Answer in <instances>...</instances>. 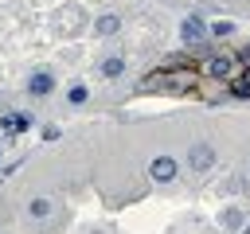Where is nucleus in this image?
<instances>
[{
	"mask_svg": "<svg viewBox=\"0 0 250 234\" xmlns=\"http://www.w3.org/2000/svg\"><path fill=\"white\" fill-rule=\"evenodd\" d=\"M117 27H121V20H117V16H102V20H98V31H102V35H113Z\"/></svg>",
	"mask_w": 250,
	"mask_h": 234,
	"instance_id": "1a4fd4ad",
	"label": "nucleus"
},
{
	"mask_svg": "<svg viewBox=\"0 0 250 234\" xmlns=\"http://www.w3.org/2000/svg\"><path fill=\"white\" fill-rule=\"evenodd\" d=\"M230 66H234V62H230L227 55H215V58H207V62H203V70H207L211 78H230Z\"/></svg>",
	"mask_w": 250,
	"mask_h": 234,
	"instance_id": "39448f33",
	"label": "nucleus"
},
{
	"mask_svg": "<svg viewBox=\"0 0 250 234\" xmlns=\"http://www.w3.org/2000/svg\"><path fill=\"white\" fill-rule=\"evenodd\" d=\"M27 211H31V218H43V214L51 211V203H47V199H35V203H31Z\"/></svg>",
	"mask_w": 250,
	"mask_h": 234,
	"instance_id": "9b49d317",
	"label": "nucleus"
},
{
	"mask_svg": "<svg viewBox=\"0 0 250 234\" xmlns=\"http://www.w3.org/2000/svg\"><path fill=\"white\" fill-rule=\"evenodd\" d=\"M121 70H125V62H121V58H105V66H102V74H109V78H117Z\"/></svg>",
	"mask_w": 250,
	"mask_h": 234,
	"instance_id": "9d476101",
	"label": "nucleus"
},
{
	"mask_svg": "<svg viewBox=\"0 0 250 234\" xmlns=\"http://www.w3.org/2000/svg\"><path fill=\"white\" fill-rule=\"evenodd\" d=\"M238 58H242V62H250V47H242V51H238Z\"/></svg>",
	"mask_w": 250,
	"mask_h": 234,
	"instance_id": "4468645a",
	"label": "nucleus"
},
{
	"mask_svg": "<svg viewBox=\"0 0 250 234\" xmlns=\"http://www.w3.org/2000/svg\"><path fill=\"white\" fill-rule=\"evenodd\" d=\"M0 129L4 133H20V129H27V117H0Z\"/></svg>",
	"mask_w": 250,
	"mask_h": 234,
	"instance_id": "6e6552de",
	"label": "nucleus"
},
{
	"mask_svg": "<svg viewBox=\"0 0 250 234\" xmlns=\"http://www.w3.org/2000/svg\"><path fill=\"white\" fill-rule=\"evenodd\" d=\"M188 164H191V172H211V164H215L211 144H195V148L188 152Z\"/></svg>",
	"mask_w": 250,
	"mask_h": 234,
	"instance_id": "f03ea898",
	"label": "nucleus"
},
{
	"mask_svg": "<svg viewBox=\"0 0 250 234\" xmlns=\"http://www.w3.org/2000/svg\"><path fill=\"white\" fill-rule=\"evenodd\" d=\"M238 234H250V226H242V230H238Z\"/></svg>",
	"mask_w": 250,
	"mask_h": 234,
	"instance_id": "2eb2a0df",
	"label": "nucleus"
},
{
	"mask_svg": "<svg viewBox=\"0 0 250 234\" xmlns=\"http://www.w3.org/2000/svg\"><path fill=\"white\" fill-rule=\"evenodd\" d=\"M223 226H230V230L242 226V214H238V211H227V214H223Z\"/></svg>",
	"mask_w": 250,
	"mask_h": 234,
	"instance_id": "f8f14e48",
	"label": "nucleus"
},
{
	"mask_svg": "<svg viewBox=\"0 0 250 234\" xmlns=\"http://www.w3.org/2000/svg\"><path fill=\"white\" fill-rule=\"evenodd\" d=\"M145 90H160V94H184V90H191V70H172V74H148V82H145Z\"/></svg>",
	"mask_w": 250,
	"mask_h": 234,
	"instance_id": "f257e3e1",
	"label": "nucleus"
},
{
	"mask_svg": "<svg viewBox=\"0 0 250 234\" xmlns=\"http://www.w3.org/2000/svg\"><path fill=\"white\" fill-rule=\"evenodd\" d=\"M238 78H242V82H230V94H234V98H250V70H242Z\"/></svg>",
	"mask_w": 250,
	"mask_h": 234,
	"instance_id": "0eeeda50",
	"label": "nucleus"
},
{
	"mask_svg": "<svg viewBox=\"0 0 250 234\" xmlns=\"http://www.w3.org/2000/svg\"><path fill=\"white\" fill-rule=\"evenodd\" d=\"M70 101L82 105V101H86V86H74V90H70Z\"/></svg>",
	"mask_w": 250,
	"mask_h": 234,
	"instance_id": "ddd939ff",
	"label": "nucleus"
},
{
	"mask_svg": "<svg viewBox=\"0 0 250 234\" xmlns=\"http://www.w3.org/2000/svg\"><path fill=\"white\" fill-rule=\"evenodd\" d=\"M180 35H184V43H203L207 27H203V20H199V16H188V20L180 23Z\"/></svg>",
	"mask_w": 250,
	"mask_h": 234,
	"instance_id": "7ed1b4c3",
	"label": "nucleus"
},
{
	"mask_svg": "<svg viewBox=\"0 0 250 234\" xmlns=\"http://www.w3.org/2000/svg\"><path fill=\"white\" fill-rule=\"evenodd\" d=\"M148 172H152L156 183H168V179L176 176V164H172V156H156V160L148 164Z\"/></svg>",
	"mask_w": 250,
	"mask_h": 234,
	"instance_id": "20e7f679",
	"label": "nucleus"
},
{
	"mask_svg": "<svg viewBox=\"0 0 250 234\" xmlns=\"http://www.w3.org/2000/svg\"><path fill=\"white\" fill-rule=\"evenodd\" d=\"M51 86H55V82H51V74H35V78L27 82V90H31V94H51Z\"/></svg>",
	"mask_w": 250,
	"mask_h": 234,
	"instance_id": "423d86ee",
	"label": "nucleus"
}]
</instances>
